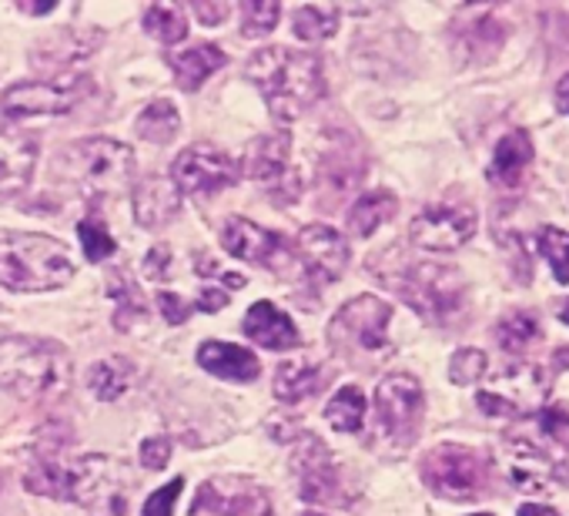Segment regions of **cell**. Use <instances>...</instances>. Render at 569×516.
<instances>
[{
    "instance_id": "1",
    "label": "cell",
    "mask_w": 569,
    "mask_h": 516,
    "mask_svg": "<svg viewBox=\"0 0 569 516\" xmlns=\"http://www.w3.org/2000/svg\"><path fill=\"white\" fill-rule=\"evenodd\" d=\"M369 272L432 326H449L466 309V279L456 266L412 262L402 248H386L369 258Z\"/></svg>"
},
{
    "instance_id": "2",
    "label": "cell",
    "mask_w": 569,
    "mask_h": 516,
    "mask_svg": "<svg viewBox=\"0 0 569 516\" xmlns=\"http://www.w3.org/2000/svg\"><path fill=\"white\" fill-rule=\"evenodd\" d=\"M244 75L264 98L268 111L284 125L326 98V68L312 51H296L284 44L261 48L251 54Z\"/></svg>"
},
{
    "instance_id": "3",
    "label": "cell",
    "mask_w": 569,
    "mask_h": 516,
    "mask_svg": "<svg viewBox=\"0 0 569 516\" xmlns=\"http://www.w3.org/2000/svg\"><path fill=\"white\" fill-rule=\"evenodd\" d=\"M71 356L61 343L38 336L0 339V389L4 393L31 403H48L61 399L71 389Z\"/></svg>"
},
{
    "instance_id": "4",
    "label": "cell",
    "mask_w": 569,
    "mask_h": 516,
    "mask_svg": "<svg viewBox=\"0 0 569 516\" xmlns=\"http://www.w3.org/2000/svg\"><path fill=\"white\" fill-rule=\"evenodd\" d=\"M74 279L61 241L34 231H0V286L8 292H54Z\"/></svg>"
},
{
    "instance_id": "5",
    "label": "cell",
    "mask_w": 569,
    "mask_h": 516,
    "mask_svg": "<svg viewBox=\"0 0 569 516\" xmlns=\"http://www.w3.org/2000/svg\"><path fill=\"white\" fill-rule=\"evenodd\" d=\"M134 168L138 161L128 145L111 138H84L58 151L51 175L88 198H98L128 188L134 181Z\"/></svg>"
},
{
    "instance_id": "6",
    "label": "cell",
    "mask_w": 569,
    "mask_h": 516,
    "mask_svg": "<svg viewBox=\"0 0 569 516\" xmlns=\"http://www.w3.org/2000/svg\"><path fill=\"white\" fill-rule=\"evenodd\" d=\"M389 322H392V306L386 299L356 296L332 316L326 336L342 363L356 369H379L386 359H392Z\"/></svg>"
},
{
    "instance_id": "7",
    "label": "cell",
    "mask_w": 569,
    "mask_h": 516,
    "mask_svg": "<svg viewBox=\"0 0 569 516\" xmlns=\"http://www.w3.org/2000/svg\"><path fill=\"white\" fill-rule=\"evenodd\" d=\"M91 95H94V81L78 71L58 75V78H41V81H18L0 95V115L4 118L68 115Z\"/></svg>"
},
{
    "instance_id": "8",
    "label": "cell",
    "mask_w": 569,
    "mask_h": 516,
    "mask_svg": "<svg viewBox=\"0 0 569 516\" xmlns=\"http://www.w3.org/2000/svg\"><path fill=\"white\" fill-rule=\"evenodd\" d=\"M426 393L416 376L396 373L386 376L376 389V429L389 449H409L422 429Z\"/></svg>"
},
{
    "instance_id": "9",
    "label": "cell",
    "mask_w": 569,
    "mask_h": 516,
    "mask_svg": "<svg viewBox=\"0 0 569 516\" xmlns=\"http://www.w3.org/2000/svg\"><path fill=\"white\" fill-rule=\"evenodd\" d=\"M422 483L446 499H479L489 483V469L482 456L459 443H442L429 449L419 463Z\"/></svg>"
},
{
    "instance_id": "10",
    "label": "cell",
    "mask_w": 569,
    "mask_h": 516,
    "mask_svg": "<svg viewBox=\"0 0 569 516\" xmlns=\"http://www.w3.org/2000/svg\"><path fill=\"white\" fill-rule=\"evenodd\" d=\"M549 386L552 379L532 366V363H516L509 369H502L489 389H482L476 396L479 409L486 416H502V419H522V416H532L539 413V406L546 403L549 396Z\"/></svg>"
},
{
    "instance_id": "11",
    "label": "cell",
    "mask_w": 569,
    "mask_h": 516,
    "mask_svg": "<svg viewBox=\"0 0 569 516\" xmlns=\"http://www.w3.org/2000/svg\"><path fill=\"white\" fill-rule=\"evenodd\" d=\"M292 469L299 476V496L306 503H316V506H336V503H349V493H346V476L332 456V449L306 433L302 426L296 429V449H292Z\"/></svg>"
},
{
    "instance_id": "12",
    "label": "cell",
    "mask_w": 569,
    "mask_h": 516,
    "mask_svg": "<svg viewBox=\"0 0 569 516\" xmlns=\"http://www.w3.org/2000/svg\"><path fill=\"white\" fill-rule=\"evenodd\" d=\"M292 151V138L289 135H264L261 141H254L251 155H248V178L261 185L264 198H271L274 205H292L302 195V175L289 158Z\"/></svg>"
},
{
    "instance_id": "13",
    "label": "cell",
    "mask_w": 569,
    "mask_h": 516,
    "mask_svg": "<svg viewBox=\"0 0 569 516\" xmlns=\"http://www.w3.org/2000/svg\"><path fill=\"white\" fill-rule=\"evenodd\" d=\"M502 463H506L509 483L522 493L546 496V493L569 486V463L546 453L542 446H536L529 439H506Z\"/></svg>"
},
{
    "instance_id": "14",
    "label": "cell",
    "mask_w": 569,
    "mask_h": 516,
    "mask_svg": "<svg viewBox=\"0 0 569 516\" xmlns=\"http://www.w3.org/2000/svg\"><path fill=\"white\" fill-rule=\"evenodd\" d=\"M188 516H274L261 483L244 476H214L198 486Z\"/></svg>"
},
{
    "instance_id": "15",
    "label": "cell",
    "mask_w": 569,
    "mask_h": 516,
    "mask_svg": "<svg viewBox=\"0 0 569 516\" xmlns=\"http://www.w3.org/2000/svg\"><path fill=\"white\" fill-rule=\"evenodd\" d=\"M238 178V161L214 145H191L171 165V181L181 195H211Z\"/></svg>"
},
{
    "instance_id": "16",
    "label": "cell",
    "mask_w": 569,
    "mask_h": 516,
    "mask_svg": "<svg viewBox=\"0 0 569 516\" xmlns=\"http://www.w3.org/2000/svg\"><path fill=\"white\" fill-rule=\"evenodd\" d=\"M221 248L231 258H238V262H251V266H264V269H281L296 255L278 231H268V228H261L241 215L224 218Z\"/></svg>"
},
{
    "instance_id": "17",
    "label": "cell",
    "mask_w": 569,
    "mask_h": 516,
    "mask_svg": "<svg viewBox=\"0 0 569 516\" xmlns=\"http://www.w3.org/2000/svg\"><path fill=\"white\" fill-rule=\"evenodd\" d=\"M476 235V211L462 205H429L409 225V241L422 251H456Z\"/></svg>"
},
{
    "instance_id": "18",
    "label": "cell",
    "mask_w": 569,
    "mask_h": 516,
    "mask_svg": "<svg viewBox=\"0 0 569 516\" xmlns=\"http://www.w3.org/2000/svg\"><path fill=\"white\" fill-rule=\"evenodd\" d=\"M296 258L306 266V276L319 286L342 279V272L349 269V241L332 228V225H306L292 245Z\"/></svg>"
},
{
    "instance_id": "19",
    "label": "cell",
    "mask_w": 569,
    "mask_h": 516,
    "mask_svg": "<svg viewBox=\"0 0 569 516\" xmlns=\"http://www.w3.org/2000/svg\"><path fill=\"white\" fill-rule=\"evenodd\" d=\"M81 459V456H78ZM78 459L64 456L61 443L51 446H38L28 473H24V486L31 493L51 496V499H71L74 503V486H78Z\"/></svg>"
},
{
    "instance_id": "20",
    "label": "cell",
    "mask_w": 569,
    "mask_h": 516,
    "mask_svg": "<svg viewBox=\"0 0 569 516\" xmlns=\"http://www.w3.org/2000/svg\"><path fill=\"white\" fill-rule=\"evenodd\" d=\"M104 44V31L98 28H64L51 38H44L31 51V64L38 71H64L78 61H88L98 48Z\"/></svg>"
},
{
    "instance_id": "21",
    "label": "cell",
    "mask_w": 569,
    "mask_h": 516,
    "mask_svg": "<svg viewBox=\"0 0 569 516\" xmlns=\"http://www.w3.org/2000/svg\"><path fill=\"white\" fill-rule=\"evenodd\" d=\"M38 168V141L18 128H0V201L24 191Z\"/></svg>"
},
{
    "instance_id": "22",
    "label": "cell",
    "mask_w": 569,
    "mask_h": 516,
    "mask_svg": "<svg viewBox=\"0 0 569 516\" xmlns=\"http://www.w3.org/2000/svg\"><path fill=\"white\" fill-rule=\"evenodd\" d=\"M241 333L261 346V349H271V353H289V349H299L302 346V333L296 329V322L284 316L278 306L271 302H254L241 322Z\"/></svg>"
},
{
    "instance_id": "23",
    "label": "cell",
    "mask_w": 569,
    "mask_h": 516,
    "mask_svg": "<svg viewBox=\"0 0 569 516\" xmlns=\"http://www.w3.org/2000/svg\"><path fill=\"white\" fill-rule=\"evenodd\" d=\"M366 175V161L362 155L356 151V138L346 135V138H329L326 141V151L319 155V185L322 191H336L339 198L346 191H352Z\"/></svg>"
},
{
    "instance_id": "24",
    "label": "cell",
    "mask_w": 569,
    "mask_h": 516,
    "mask_svg": "<svg viewBox=\"0 0 569 516\" xmlns=\"http://www.w3.org/2000/svg\"><path fill=\"white\" fill-rule=\"evenodd\" d=\"M131 208H134V221L141 228H161V225H168L181 211V191L174 188L171 178L148 175V178H141L134 185Z\"/></svg>"
},
{
    "instance_id": "25",
    "label": "cell",
    "mask_w": 569,
    "mask_h": 516,
    "mask_svg": "<svg viewBox=\"0 0 569 516\" xmlns=\"http://www.w3.org/2000/svg\"><path fill=\"white\" fill-rule=\"evenodd\" d=\"M198 366L224 383H254L261 373V363L251 349L231 346V343H201L198 349Z\"/></svg>"
},
{
    "instance_id": "26",
    "label": "cell",
    "mask_w": 569,
    "mask_h": 516,
    "mask_svg": "<svg viewBox=\"0 0 569 516\" xmlns=\"http://www.w3.org/2000/svg\"><path fill=\"white\" fill-rule=\"evenodd\" d=\"M529 165H532V141H529V135H526V131H509V135L496 145L486 175H489V181H492L496 188L516 191V188L522 185Z\"/></svg>"
},
{
    "instance_id": "27",
    "label": "cell",
    "mask_w": 569,
    "mask_h": 516,
    "mask_svg": "<svg viewBox=\"0 0 569 516\" xmlns=\"http://www.w3.org/2000/svg\"><path fill=\"white\" fill-rule=\"evenodd\" d=\"M168 64L181 91H198L218 68L228 64V54L218 44H191L184 51L168 54Z\"/></svg>"
},
{
    "instance_id": "28",
    "label": "cell",
    "mask_w": 569,
    "mask_h": 516,
    "mask_svg": "<svg viewBox=\"0 0 569 516\" xmlns=\"http://www.w3.org/2000/svg\"><path fill=\"white\" fill-rule=\"evenodd\" d=\"M329 373L316 363H284L278 373H274V383H271V393L278 403H302L309 396H319L326 386H329Z\"/></svg>"
},
{
    "instance_id": "29",
    "label": "cell",
    "mask_w": 569,
    "mask_h": 516,
    "mask_svg": "<svg viewBox=\"0 0 569 516\" xmlns=\"http://www.w3.org/2000/svg\"><path fill=\"white\" fill-rule=\"evenodd\" d=\"M472 24H456V38L462 54H476V58H492L502 41H506V28L502 21H496V11L482 8V11H469Z\"/></svg>"
},
{
    "instance_id": "30",
    "label": "cell",
    "mask_w": 569,
    "mask_h": 516,
    "mask_svg": "<svg viewBox=\"0 0 569 516\" xmlns=\"http://www.w3.org/2000/svg\"><path fill=\"white\" fill-rule=\"evenodd\" d=\"M399 211V198L389 188H376L366 191L352 208H349V231L356 238H369L376 235L386 221H392V215Z\"/></svg>"
},
{
    "instance_id": "31",
    "label": "cell",
    "mask_w": 569,
    "mask_h": 516,
    "mask_svg": "<svg viewBox=\"0 0 569 516\" xmlns=\"http://www.w3.org/2000/svg\"><path fill=\"white\" fill-rule=\"evenodd\" d=\"M134 383V366L128 359H101L88 373V386L101 403H118Z\"/></svg>"
},
{
    "instance_id": "32",
    "label": "cell",
    "mask_w": 569,
    "mask_h": 516,
    "mask_svg": "<svg viewBox=\"0 0 569 516\" xmlns=\"http://www.w3.org/2000/svg\"><path fill=\"white\" fill-rule=\"evenodd\" d=\"M134 128H138V135H141L144 141H151V145H168V141L178 135V128H181V115H178V108H174L168 98H158V101H151V105L138 115Z\"/></svg>"
},
{
    "instance_id": "33",
    "label": "cell",
    "mask_w": 569,
    "mask_h": 516,
    "mask_svg": "<svg viewBox=\"0 0 569 516\" xmlns=\"http://www.w3.org/2000/svg\"><path fill=\"white\" fill-rule=\"evenodd\" d=\"M326 423L336 433H359L362 423H366V396H362V389L359 386H342L326 406Z\"/></svg>"
},
{
    "instance_id": "34",
    "label": "cell",
    "mask_w": 569,
    "mask_h": 516,
    "mask_svg": "<svg viewBox=\"0 0 569 516\" xmlns=\"http://www.w3.org/2000/svg\"><path fill=\"white\" fill-rule=\"evenodd\" d=\"M144 31L161 44H178L188 38V18L174 4H154L144 11Z\"/></svg>"
},
{
    "instance_id": "35",
    "label": "cell",
    "mask_w": 569,
    "mask_h": 516,
    "mask_svg": "<svg viewBox=\"0 0 569 516\" xmlns=\"http://www.w3.org/2000/svg\"><path fill=\"white\" fill-rule=\"evenodd\" d=\"M292 31L299 41H329L339 31V11L336 8H299L292 18Z\"/></svg>"
},
{
    "instance_id": "36",
    "label": "cell",
    "mask_w": 569,
    "mask_h": 516,
    "mask_svg": "<svg viewBox=\"0 0 569 516\" xmlns=\"http://www.w3.org/2000/svg\"><path fill=\"white\" fill-rule=\"evenodd\" d=\"M492 336L499 339V346L506 353H526L539 339V322H536L532 312H512V316L499 319Z\"/></svg>"
},
{
    "instance_id": "37",
    "label": "cell",
    "mask_w": 569,
    "mask_h": 516,
    "mask_svg": "<svg viewBox=\"0 0 569 516\" xmlns=\"http://www.w3.org/2000/svg\"><path fill=\"white\" fill-rule=\"evenodd\" d=\"M536 245H539V255L549 262V269H552L556 282L569 286V231L546 225V228H539Z\"/></svg>"
},
{
    "instance_id": "38",
    "label": "cell",
    "mask_w": 569,
    "mask_h": 516,
    "mask_svg": "<svg viewBox=\"0 0 569 516\" xmlns=\"http://www.w3.org/2000/svg\"><path fill=\"white\" fill-rule=\"evenodd\" d=\"M281 18L278 0H248L241 4V38H268Z\"/></svg>"
},
{
    "instance_id": "39",
    "label": "cell",
    "mask_w": 569,
    "mask_h": 516,
    "mask_svg": "<svg viewBox=\"0 0 569 516\" xmlns=\"http://www.w3.org/2000/svg\"><path fill=\"white\" fill-rule=\"evenodd\" d=\"M108 292H111V299L118 302L114 326H118L121 333L131 326V319H144V316H148V309H144V299H141V292L131 286V279H128V276H114V279L108 282Z\"/></svg>"
},
{
    "instance_id": "40",
    "label": "cell",
    "mask_w": 569,
    "mask_h": 516,
    "mask_svg": "<svg viewBox=\"0 0 569 516\" xmlns=\"http://www.w3.org/2000/svg\"><path fill=\"white\" fill-rule=\"evenodd\" d=\"M78 238H81V248H84V258L88 262H104L108 255H114V238H111V231L98 221V218H84L81 225H78Z\"/></svg>"
},
{
    "instance_id": "41",
    "label": "cell",
    "mask_w": 569,
    "mask_h": 516,
    "mask_svg": "<svg viewBox=\"0 0 569 516\" xmlns=\"http://www.w3.org/2000/svg\"><path fill=\"white\" fill-rule=\"evenodd\" d=\"M482 376H486V356H482V349H459L449 359V379L456 386H472Z\"/></svg>"
},
{
    "instance_id": "42",
    "label": "cell",
    "mask_w": 569,
    "mask_h": 516,
    "mask_svg": "<svg viewBox=\"0 0 569 516\" xmlns=\"http://www.w3.org/2000/svg\"><path fill=\"white\" fill-rule=\"evenodd\" d=\"M542 34H546V48L556 58H569V8H549L542 14Z\"/></svg>"
},
{
    "instance_id": "43",
    "label": "cell",
    "mask_w": 569,
    "mask_h": 516,
    "mask_svg": "<svg viewBox=\"0 0 569 516\" xmlns=\"http://www.w3.org/2000/svg\"><path fill=\"white\" fill-rule=\"evenodd\" d=\"M181 489H184V479H181V476H174L171 483H164L161 489H154V493L148 496V503H144L141 516H174V503H178Z\"/></svg>"
},
{
    "instance_id": "44",
    "label": "cell",
    "mask_w": 569,
    "mask_h": 516,
    "mask_svg": "<svg viewBox=\"0 0 569 516\" xmlns=\"http://www.w3.org/2000/svg\"><path fill=\"white\" fill-rule=\"evenodd\" d=\"M539 423L546 429V436H552L556 443L569 446V409L562 403H552L549 409L539 413Z\"/></svg>"
},
{
    "instance_id": "45",
    "label": "cell",
    "mask_w": 569,
    "mask_h": 516,
    "mask_svg": "<svg viewBox=\"0 0 569 516\" xmlns=\"http://www.w3.org/2000/svg\"><path fill=\"white\" fill-rule=\"evenodd\" d=\"M171 459V439L168 436H148L141 443V466L144 469H164Z\"/></svg>"
},
{
    "instance_id": "46",
    "label": "cell",
    "mask_w": 569,
    "mask_h": 516,
    "mask_svg": "<svg viewBox=\"0 0 569 516\" xmlns=\"http://www.w3.org/2000/svg\"><path fill=\"white\" fill-rule=\"evenodd\" d=\"M158 309H161L164 322L181 326V322L188 319V312H191V302H184V299L174 296V292H158Z\"/></svg>"
},
{
    "instance_id": "47",
    "label": "cell",
    "mask_w": 569,
    "mask_h": 516,
    "mask_svg": "<svg viewBox=\"0 0 569 516\" xmlns=\"http://www.w3.org/2000/svg\"><path fill=\"white\" fill-rule=\"evenodd\" d=\"M168 262H171V251L164 245H154L144 258V276L148 279H164L168 276Z\"/></svg>"
},
{
    "instance_id": "48",
    "label": "cell",
    "mask_w": 569,
    "mask_h": 516,
    "mask_svg": "<svg viewBox=\"0 0 569 516\" xmlns=\"http://www.w3.org/2000/svg\"><path fill=\"white\" fill-rule=\"evenodd\" d=\"M191 14L204 24V28H214L228 18V4H204V0H198V4H191Z\"/></svg>"
},
{
    "instance_id": "49",
    "label": "cell",
    "mask_w": 569,
    "mask_h": 516,
    "mask_svg": "<svg viewBox=\"0 0 569 516\" xmlns=\"http://www.w3.org/2000/svg\"><path fill=\"white\" fill-rule=\"evenodd\" d=\"M228 302H231L228 292H221V289H204L201 299L194 302V309H201V312H218V309H224Z\"/></svg>"
},
{
    "instance_id": "50",
    "label": "cell",
    "mask_w": 569,
    "mask_h": 516,
    "mask_svg": "<svg viewBox=\"0 0 569 516\" xmlns=\"http://www.w3.org/2000/svg\"><path fill=\"white\" fill-rule=\"evenodd\" d=\"M556 108L562 115H569V75H562L559 85H556Z\"/></svg>"
},
{
    "instance_id": "51",
    "label": "cell",
    "mask_w": 569,
    "mask_h": 516,
    "mask_svg": "<svg viewBox=\"0 0 569 516\" xmlns=\"http://www.w3.org/2000/svg\"><path fill=\"white\" fill-rule=\"evenodd\" d=\"M516 516H559L552 506H536V503H522L519 509H516Z\"/></svg>"
},
{
    "instance_id": "52",
    "label": "cell",
    "mask_w": 569,
    "mask_h": 516,
    "mask_svg": "<svg viewBox=\"0 0 569 516\" xmlns=\"http://www.w3.org/2000/svg\"><path fill=\"white\" fill-rule=\"evenodd\" d=\"M24 14H48V11H54V0H48V4H28V0H21L18 4Z\"/></svg>"
},
{
    "instance_id": "53",
    "label": "cell",
    "mask_w": 569,
    "mask_h": 516,
    "mask_svg": "<svg viewBox=\"0 0 569 516\" xmlns=\"http://www.w3.org/2000/svg\"><path fill=\"white\" fill-rule=\"evenodd\" d=\"M559 322H566V326H569V299L559 306Z\"/></svg>"
},
{
    "instance_id": "54",
    "label": "cell",
    "mask_w": 569,
    "mask_h": 516,
    "mask_svg": "<svg viewBox=\"0 0 569 516\" xmlns=\"http://www.w3.org/2000/svg\"><path fill=\"white\" fill-rule=\"evenodd\" d=\"M472 516H492V513H472Z\"/></svg>"
},
{
    "instance_id": "55",
    "label": "cell",
    "mask_w": 569,
    "mask_h": 516,
    "mask_svg": "<svg viewBox=\"0 0 569 516\" xmlns=\"http://www.w3.org/2000/svg\"><path fill=\"white\" fill-rule=\"evenodd\" d=\"M302 516H322V513H302Z\"/></svg>"
}]
</instances>
